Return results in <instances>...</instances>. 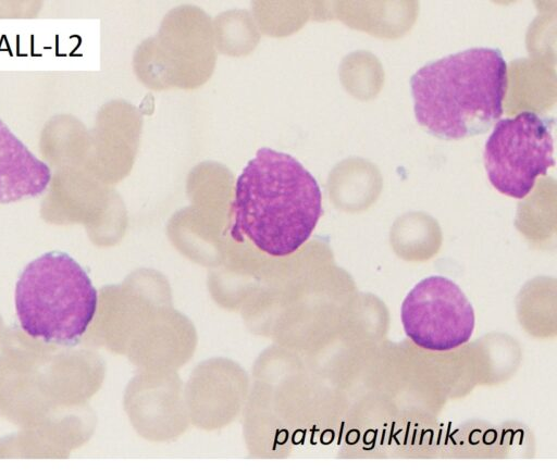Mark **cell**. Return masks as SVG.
<instances>
[{"instance_id": "obj_2", "label": "cell", "mask_w": 557, "mask_h": 474, "mask_svg": "<svg viewBox=\"0 0 557 474\" xmlns=\"http://www.w3.org/2000/svg\"><path fill=\"white\" fill-rule=\"evenodd\" d=\"M410 86L420 126L441 139L472 137L503 115L507 63L498 49L470 48L423 65Z\"/></svg>"}, {"instance_id": "obj_1", "label": "cell", "mask_w": 557, "mask_h": 474, "mask_svg": "<svg viewBox=\"0 0 557 474\" xmlns=\"http://www.w3.org/2000/svg\"><path fill=\"white\" fill-rule=\"evenodd\" d=\"M232 237L262 252L286 257L311 236L322 214V195L312 174L294 157L260 148L235 184Z\"/></svg>"}, {"instance_id": "obj_6", "label": "cell", "mask_w": 557, "mask_h": 474, "mask_svg": "<svg viewBox=\"0 0 557 474\" xmlns=\"http://www.w3.org/2000/svg\"><path fill=\"white\" fill-rule=\"evenodd\" d=\"M50 179L49 166L0 120V203L39 196Z\"/></svg>"}, {"instance_id": "obj_3", "label": "cell", "mask_w": 557, "mask_h": 474, "mask_svg": "<svg viewBox=\"0 0 557 474\" xmlns=\"http://www.w3.org/2000/svg\"><path fill=\"white\" fill-rule=\"evenodd\" d=\"M97 303L89 276L64 252H47L29 262L15 286L22 328L45 342L77 344L95 316Z\"/></svg>"}, {"instance_id": "obj_5", "label": "cell", "mask_w": 557, "mask_h": 474, "mask_svg": "<svg viewBox=\"0 0 557 474\" xmlns=\"http://www.w3.org/2000/svg\"><path fill=\"white\" fill-rule=\"evenodd\" d=\"M401 323L418 347L449 351L470 340L475 317L461 288L447 277L433 275L407 294L401 304Z\"/></svg>"}, {"instance_id": "obj_4", "label": "cell", "mask_w": 557, "mask_h": 474, "mask_svg": "<svg viewBox=\"0 0 557 474\" xmlns=\"http://www.w3.org/2000/svg\"><path fill=\"white\" fill-rule=\"evenodd\" d=\"M552 127V120L532 111H522L494 125L483 160L496 190L516 199L532 191L536 178L555 165Z\"/></svg>"}]
</instances>
